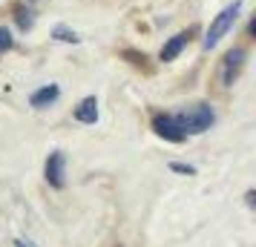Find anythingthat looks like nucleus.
<instances>
[{"label":"nucleus","instance_id":"obj_1","mask_svg":"<svg viewBox=\"0 0 256 247\" xmlns=\"http://www.w3.org/2000/svg\"><path fill=\"white\" fill-rule=\"evenodd\" d=\"M176 121H178V127L184 130V135L190 132V135H198V132L210 130V124L216 121V115H213V106L210 104H190L184 106L178 115H176Z\"/></svg>","mask_w":256,"mask_h":247},{"label":"nucleus","instance_id":"obj_2","mask_svg":"<svg viewBox=\"0 0 256 247\" xmlns=\"http://www.w3.org/2000/svg\"><path fill=\"white\" fill-rule=\"evenodd\" d=\"M239 12H242V0H233L230 6H224V9L216 14V20L210 23L208 37H204V43H202V46H204V49H213V46H216L222 37H224V35H228V32L233 29V23H236Z\"/></svg>","mask_w":256,"mask_h":247},{"label":"nucleus","instance_id":"obj_3","mask_svg":"<svg viewBox=\"0 0 256 247\" xmlns=\"http://www.w3.org/2000/svg\"><path fill=\"white\" fill-rule=\"evenodd\" d=\"M44 176H46L49 187H55V190L64 187V176H66V155L60 153V150L49 153L46 167H44Z\"/></svg>","mask_w":256,"mask_h":247},{"label":"nucleus","instance_id":"obj_4","mask_svg":"<svg viewBox=\"0 0 256 247\" xmlns=\"http://www.w3.org/2000/svg\"><path fill=\"white\" fill-rule=\"evenodd\" d=\"M152 130H156V135H162L164 141H184V130L178 127V121H176V115H156L152 118Z\"/></svg>","mask_w":256,"mask_h":247},{"label":"nucleus","instance_id":"obj_5","mask_svg":"<svg viewBox=\"0 0 256 247\" xmlns=\"http://www.w3.org/2000/svg\"><path fill=\"white\" fill-rule=\"evenodd\" d=\"M242 63H244V52L242 49H230L228 55H224V63H222V81L230 86L236 81V75L242 72Z\"/></svg>","mask_w":256,"mask_h":247},{"label":"nucleus","instance_id":"obj_6","mask_svg":"<svg viewBox=\"0 0 256 247\" xmlns=\"http://www.w3.org/2000/svg\"><path fill=\"white\" fill-rule=\"evenodd\" d=\"M60 89L55 86V83H46V86H40L38 92H32V98H29V104L35 106V109H44V106H49L52 101H58Z\"/></svg>","mask_w":256,"mask_h":247},{"label":"nucleus","instance_id":"obj_7","mask_svg":"<svg viewBox=\"0 0 256 247\" xmlns=\"http://www.w3.org/2000/svg\"><path fill=\"white\" fill-rule=\"evenodd\" d=\"M75 121H81V124H95L98 121V101H95L92 95L84 98L81 104L75 106Z\"/></svg>","mask_w":256,"mask_h":247},{"label":"nucleus","instance_id":"obj_8","mask_svg":"<svg viewBox=\"0 0 256 247\" xmlns=\"http://www.w3.org/2000/svg\"><path fill=\"white\" fill-rule=\"evenodd\" d=\"M187 40H190V32H182V35L170 37V40L164 43V49H162V60H164V63L178 58V55H182V49L187 46Z\"/></svg>","mask_w":256,"mask_h":247},{"label":"nucleus","instance_id":"obj_9","mask_svg":"<svg viewBox=\"0 0 256 247\" xmlns=\"http://www.w3.org/2000/svg\"><path fill=\"white\" fill-rule=\"evenodd\" d=\"M52 37H55V40H64V43H78V40H81V37L70 29V26H64V23L52 29Z\"/></svg>","mask_w":256,"mask_h":247},{"label":"nucleus","instance_id":"obj_10","mask_svg":"<svg viewBox=\"0 0 256 247\" xmlns=\"http://www.w3.org/2000/svg\"><path fill=\"white\" fill-rule=\"evenodd\" d=\"M170 170H173V173H182V176H196V167L182 164V161H173V164H170Z\"/></svg>","mask_w":256,"mask_h":247},{"label":"nucleus","instance_id":"obj_11","mask_svg":"<svg viewBox=\"0 0 256 247\" xmlns=\"http://www.w3.org/2000/svg\"><path fill=\"white\" fill-rule=\"evenodd\" d=\"M9 46H12V35L0 26V52H3V49H9Z\"/></svg>","mask_w":256,"mask_h":247},{"label":"nucleus","instance_id":"obj_12","mask_svg":"<svg viewBox=\"0 0 256 247\" xmlns=\"http://www.w3.org/2000/svg\"><path fill=\"white\" fill-rule=\"evenodd\" d=\"M18 26H20V29H29V26H32V14L20 12V14H18Z\"/></svg>","mask_w":256,"mask_h":247},{"label":"nucleus","instance_id":"obj_13","mask_svg":"<svg viewBox=\"0 0 256 247\" xmlns=\"http://www.w3.org/2000/svg\"><path fill=\"white\" fill-rule=\"evenodd\" d=\"M244 199H248V207H254V204H256V193H254V190H250V193H248Z\"/></svg>","mask_w":256,"mask_h":247},{"label":"nucleus","instance_id":"obj_14","mask_svg":"<svg viewBox=\"0 0 256 247\" xmlns=\"http://www.w3.org/2000/svg\"><path fill=\"white\" fill-rule=\"evenodd\" d=\"M14 247H29V245H26V242H20V239H18V242H14Z\"/></svg>","mask_w":256,"mask_h":247}]
</instances>
